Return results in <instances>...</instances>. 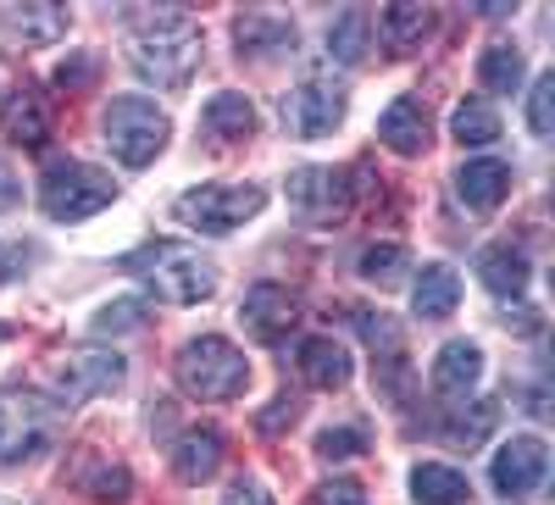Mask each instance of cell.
Here are the masks:
<instances>
[{
  "instance_id": "1",
  "label": "cell",
  "mask_w": 555,
  "mask_h": 505,
  "mask_svg": "<svg viewBox=\"0 0 555 505\" xmlns=\"http://www.w3.org/2000/svg\"><path fill=\"white\" fill-rule=\"evenodd\" d=\"M128 62L156 89H183L201 67V28L183 12H128Z\"/></svg>"
},
{
  "instance_id": "2",
  "label": "cell",
  "mask_w": 555,
  "mask_h": 505,
  "mask_svg": "<svg viewBox=\"0 0 555 505\" xmlns=\"http://www.w3.org/2000/svg\"><path fill=\"white\" fill-rule=\"evenodd\" d=\"M122 272H133V279H145L162 300L172 306H201L217 295V267L183 239H151L122 256Z\"/></svg>"
},
{
  "instance_id": "3",
  "label": "cell",
  "mask_w": 555,
  "mask_h": 505,
  "mask_svg": "<svg viewBox=\"0 0 555 505\" xmlns=\"http://www.w3.org/2000/svg\"><path fill=\"white\" fill-rule=\"evenodd\" d=\"M172 373H178V389L195 394V400H240L245 384H250V361H245L240 345H228L217 334H201V339H190L178 350Z\"/></svg>"
},
{
  "instance_id": "4",
  "label": "cell",
  "mask_w": 555,
  "mask_h": 505,
  "mask_svg": "<svg viewBox=\"0 0 555 505\" xmlns=\"http://www.w3.org/2000/svg\"><path fill=\"white\" fill-rule=\"evenodd\" d=\"M62 405L39 389H0V467L34 462L56 444Z\"/></svg>"
},
{
  "instance_id": "5",
  "label": "cell",
  "mask_w": 555,
  "mask_h": 505,
  "mask_svg": "<svg viewBox=\"0 0 555 505\" xmlns=\"http://www.w3.org/2000/svg\"><path fill=\"white\" fill-rule=\"evenodd\" d=\"M112 200H117L112 172L89 167V161H51L39 178V206L51 222H83V217L106 211Z\"/></svg>"
},
{
  "instance_id": "6",
  "label": "cell",
  "mask_w": 555,
  "mask_h": 505,
  "mask_svg": "<svg viewBox=\"0 0 555 505\" xmlns=\"http://www.w3.org/2000/svg\"><path fill=\"white\" fill-rule=\"evenodd\" d=\"M167 133H172L167 112L145 95H117L106 106V145L122 167H151L167 151Z\"/></svg>"
},
{
  "instance_id": "7",
  "label": "cell",
  "mask_w": 555,
  "mask_h": 505,
  "mask_svg": "<svg viewBox=\"0 0 555 505\" xmlns=\"http://www.w3.org/2000/svg\"><path fill=\"white\" fill-rule=\"evenodd\" d=\"M261 206H267L261 183H201V190L178 195L172 217L201 228V234H234V228H245Z\"/></svg>"
},
{
  "instance_id": "8",
  "label": "cell",
  "mask_w": 555,
  "mask_h": 505,
  "mask_svg": "<svg viewBox=\"0 0 555 505\" xmlns=\"http://www.w3.org/2000/svg\"><path fill=\"white\" fill-rule=\"evenodd\" d=\"M345 106H350L345 89L334 78L311 73L284 95V128L295 133V140H328V133L345 122Z\"/></svg>"
},
{
  "instance_id": "9",
  "label": "cell",
  "mask_w": 555,
  "mask_h": 505,
  "mask_svg": "<svg viewBox=\"0 0 555 505\" xmlns=\"http://www.w3.org/2000/svg\"><path fill=\"white\" fill-rule=\"evenodd\" d=\"M122 378H128V361H122L117 350H73V355H62V366H56V389H62L67 405L95 400V394H112V389H122Z\"/></svg>"
},
{
  "instance_id": "10",
  "label": "cell",
  "mask_w": 555,
  "mask_h": 505,
  "mask_svg": "<svg viewBox=\"0 0 555 505\" xmlns=\"http://www.w3.org/2000/svg\"><path fill=\"white\" fill-rule=\"evenodd\" d=\"M240 323H245V334L261 339V345L289 339L295 323H300V295H289L284 284H250L245 300H240Z\"/></svg>"
},
{
  "instance_id": "11",
  "label": "cell",
  "mask_w": 555,
  "mask_h": 505,
  "mask_svg": "<svg viewBox=\"0 0 555 505\" xmlns=\"http://www.w3.org/2000/svg\"><path fill=\"white\" fill-rule=\"evenodd\" d=\"M544 472H550V450L539 433H517L512 444L494 450V489L512 494V500H528L544 489Z\"/></svg>"
},
{
  "instance_id": "12",
  "label": "cell",
  "mask_w": 555,
  "mask_h": 505,
  "mask_svg": "<svg viewBox=\"0 0 555 505\" xmlns=\"http://www.w3.org/2000/svg\"><path fill=\"white\" fill-rule=\"evenodd\" d=\"M289 200H295L300 217L328 222V217H339V211L350 206V183H345V172H334V167H300V172L289 178Z\"/></svg>"
},
{
  "instance_id": "13",
  "label": "cell",
  "mask_w": 555,
  "mask_h": 505,
  "mask_svg": "<svg viewBox=\"0 0 555 505\" xmlns=\"http://www.w3.org/2000/svg\"><path fill=\"white\" fill-rule=\"evenodd\" d=\"M428 106L416 101V95H400L389 101V112L378 117V140L395 151V156H423L428 151Z\"/></svg>"
},
{
  "instance_id": "14",
  "label": "cell",
  "mask_w": 555,
  "mask_h": 505,
  "mask_svg": "<svg viewBox=\"0 0 555 505\" xmlns=\"http://www.w3.org/2000/svg\"><path fill=\"white\" fill-rule=\"evenodd\" d=\"M7 140L23 145V151H39L51 140V101H44L34 83H17L7 95Z\"/></svg>"
},
{
  "instance_id": "15",
  "label": "cell",
  "mask_w": 555,
  "mask_h": 505,
  "mask_svg": "<svg viewBox=\"0 0 555 505\" xmlns=\"http://www.w3.org/2000/svg\"><path fill=\"white\" fill-rule=\"evenodd\" d=\"M478 378H483V350L473 339H450L434 355V389L444 400H467V389H478Z\"/></svg>"
},
{
  "instance_id": "16",
  "label": "cell",
  "mask_w": 555,
  "mask_h": 505,
  "mask_svg": "<svg viewBox=\"0 0 555 505\" xmlns=\"http://www.w3.org/2000/svg\"><path fill=\"white\" fill-rule=\"evenodd\" d=\"M455 306H461V279H455V267L428 261L423 272H416V284H411V311L423 316V323H444V316H455Z\"/></svg>"
},
{
  "instance_id": "17",
  "label": "cell",
  "mask_w": 555,
  "mask_h": 505,
  "mask_svg": "<svg viewBox=\"0 0 555 505\" xmlns=\"http://www.w3.org/2000/svg\"><path fill=\"white\" fill-rule=\"evenodd\" d=\"M222 467V433L217 428H190L172 439V472L178 483H206Z\"/></svg>"
},
{
  "instance_id": "18",
  "label": "cell",
  "mask_w": 555,
  "mask_h": 505,
  "mask_svg": "<svg viewBox=\"0 0 555 505\" xmlns=\"http://www.w3.org/2000/svg\"><path fill=\"white\" fill-rule=\"evenodd\" d=\"M455 195L467 200L473 211H494L505 195H512V167L505 161H494V156H483V161H467L455 172Z\"/></svg>"
},
{
  "instance_id": "19",
  "label": "cell",
  "mask_w": 555,
  "mask_h": 505,
  "mask_svg": "<svg viewBox=\"0 0 555 505\" xmlns=\"http://www.w3.org/2000/svg\"><path fill=\"white\" fill-rule=\"evenodd\" d=\"M295 361H300V378H306L311 389H345L350 373H356V366H350V350L334 345V339H300Z\"/></svg>"
},
{
  "instance_id": "20",
  "label": "cell",
  "mask_w": 555,
  "mask_h": 505,
  "mask_svg": "<svg viewBox=\"0 0 555 505\" xmlns=\"http://www.w3.org/2000/svg\"><path fill=\"white\" fill-rule=\"evenodd\" d=\"M0 23H7V34H17L23 44H56L67 39V7H56V0H39V7H7L0 12Z\"/></svg>"
},
{
  "instance_id": "21",
  "label": "cell",
  "mask_w": 555,
  "mask_h": 505,
  "mask_svg": "<svg viewBox=\"0 0 555 505\" xmlns=\"http://www.w3.org/2000/svg\"><path fill=\"white\" fill-rule=\"evenodd\" d=\"M234 44H240V56H284L295 51V28L272 12H245L234 23Z\"/></svg>"
},
{
  "instance_id": "22",
  "label": "cell",
  "mask_w": 555,
  "mask_h": 505,
  "mask_svg": "<svg viewBox=\"0 0 555 505\" xmlns=\"http://www.w3.org/2000/svg\"><path fill=\"white\" fill-rule=\"evenodd\" d=\"M201 122H206L211 140H250L256 133V106H250V95H240V89H222V95L206 101Z\"/></svg>"
},
{
  "instance_id": "23",
  "label": "cell",
  "mask_w": 555,
  "mask_h": 505,
  "mask_svg": "<svg viewBox=\"0 0 555 505\" xmlns=\"http://www.w3.org/2000/svg\"><path fill=\"white\" fill-rule=\"evenodd\" d=\"M478 279H483L489 295L512 300V295L528 289V256H522L517 245H489V250L478 256Z\"/></svg>"
},
{
  "instance_id": "24",
  "label": "cell",
  "mask_w": 555,
  "mask_h": 505,
  "mask_svg": "<svg viewBox=\"0 0 555 505\" xmlns=\"http://www.w3.org/2000/svg\"><path fill=\"white\" fill-rule=\"evenodd\" d=\"M522 78H528V62H522V51H517V44L494 39L489 51L478 56V83L489 89V95H517V89H522Z\"/></svg>"
},
{
  "instance_id": "25",
  "label": "cell",
  "mask_w": 555,
  "mask_h": 505,
  "mask_svg": "<svg viewBox=\"0 0 555 505\" xmlns=\"http://www.w3.org/2000/svg\"><path fill=\"white\" fill-rule=\"evenodd\" d=\"M378 28L389 39V51H423V44L434 39V28H439V17L428 7H389Z\"/></svg>"
},
{
  "instance_id": "26",
  "label": "cell",
  "mask_w": 555,
  "mask_h": 505,
  "mask_svg": "<svg viewBox=\"0 0 555 505\" xmlns=\"http://www.w3.org/2000/svg\"><path fill=\"white\" fill-rule=\"evenodd\" d=\"M450 133H455V140L461 145H467V151H483V145H494L500 140V112L489 106V101H461L455 112H450Z\"/></svg>"
},
{
  "instance_id": "27",
  "label": "cell",
  "mask_w": 555,
  "mask_h": 505,
  "mask_svg": "<svg viewBox=\"0 0 555 505\" xmlns=\"http://www.w3.org/2000/svg\"><path fill=\"white\" fill-rule=\"evenodd\" d=\"M411 494H416V505H461L473 489H467V478H461L455 467L423 462V467L411 472Z\"/></svg>"
},
{
  "instance_id": "28",
  "label": "cell",
  "mask_w": 555,
  "mask_h": 505,
  "mask_svg": "<svg viewBox=\"0 0 555 505\" xmlns=\"http://www.w3.org/2000/svg\"><path fill=\"white\" fill-rule=\"evenodd\" d=\"M366 51H373V17H366L361 7H350V12L328 28V56L345 62V67H356V62H366Z\"/></svg>"
},
{
  "instance_id": "29",
  "label": "cell",
  "mask_w": 555,
  "mask_h": 505,
  "mask_svg": "<svg viewBox=\"0 0 555 505\" xmlns=\"http://www.w3.org/2000/svg\"><path fill=\"white\" fill-rule=\"evenodd\" d=\"M350 323L361 328V339L373 345L378 361L405 355V339H400V328H395V316H384V311H373V306H356V311H350Z\"/></svg>"
},
{
  "instance_id": "30",
  "label": "cell",
  "mask_w": 555,
  "mask_h": 505,
  "mask_svg": "<svg viewBox=\"0 0 555 505\" xmlns=\"http://www.w3.org/2000/svg\"><path fill=\"white\" fill-rule=\"evenodd\" d=\"M145 316H151V306H145V300H139V295H122V300H112V306H101V311H95L89 334H95V339H117V334L145 328Z\"/></svg>"
},
{
  "instance_id": "31",
  "label": "cell",
  "mask_w": 555,
  "mask_h": 505,
  "mask_svg": "<svg viewBox=\"0 0 555 505\" xmlns=\"http://www.w3.org/2000/svg\"><path fill=\"white\" fill-rule=\"evenodd\" d=\"M356 267H361V279H366V284H384V289H389V284H400V272L411 267V256H405V245L384 239V245H366Z\"/></svg>"
},
{
  "instance_id": "32",
  "label": "cell",
  "mask_w": 555,
  "mask_h": 505,
  "mask_svg": "<svg viewBox=\"0 0 555 505\" xmlns=\"http://www.w3.org/2000/svg\"><path fill=\"white\" fill-rule=\"evenodd\" d=\"M494 423H500V405L494 400H473V411H455V417L444 423V439H455V444H483L489 433H494Z\"/></svg>"
},
{
  "instance_id": "33",
  "label": "cell",
  "mask_w": 555,
  "mask_h": 505,
  "mask_svg": "<svg viewBox=\"0 0 555 505\" xmlns=\"http://www.w3.org/2000/svg\"><path fill=\"white\" fill-rule=\"evenodd\" d=\"M528 128L539 140H555V73L533 78V95H528Z\"/></svg>"
},
{
  "instance_id": "34",
  "label": "cell",
  "mask_w": 555,
  "mask_h": 505,
  "mask_svg": "<svg viewBox=\"0 0 555 505\" xmlns=\"http://www.w3.org/2000/svg\"><path fill=\"white\" fill-rule=\"evenodd\" d=\"M366 450V433L361 428H322L317 433V455L322 462H350V455Z\"/></svg>"
},
{
  "instance_id": "35",
  "label": "cell",
  "mask_w": 555,
  "mask_h": 505,
  "mask_svg": "<svg viewBox=\"0 0 555 505\" xmlns=\"http://www.w3.org/2000/svg\"><path fill=\"white\" fill-rule=\"evenodd\" d=\"M300 423V394H278L267 411H256V428L272 439V433H284V428H295Z\"/></svg>"
},
{
  "instance_id": "36",
  "label": "cell",
  "mask_w": 555,
  "mask_h": 505,
  "mask_svg": "<svg viewBox=\"0 0 555 505\" xmlns=\"http://www.w3.org/2000/svg\"><path fill=\"white\" fill-rule=\"evenodd\" d=\"M95 73H101V62L89 56V51H78V56H67V62L56 67V89L78 95V89H89V83H95Z\"/></svg>"
},
{
  "instance_id": "37",
  "label": "cell",
  "mask_w": 555,
  "mask_h": 505,
  "mask_svg": "<svg viewBox=\"0 0 555 505\" xmlns=\"http://www.w3.org/2000/svg\"><path fill=\"white\" fill-rule=\"evenodd\" d=\"M89 494L95 500H128L133 494V472L128 467H101L95 478H89Z\"/></svg>"
},
{
  "instance_id": "38",
  "label": "cell",
  "mask_w": 555,
  "mask_h": 505,
  "mask_svg": "<svg viewBox=\"0 0 555 505\" xmlns=\"http://www.w3.org/2000/svg\"><path fill=\"white\" fill-rule=\"evenodd\" d=\"M317 505H366V489L350 483V478H328L317 489Z\"/></svg>"
},
{
  "instance_id": "39",
  "label": "cell",
  "mask_w": 555,
  "mask_h": 505,
  "mask_svg": "<svg viewBox=\"0 0 555 505\" xmlns=\"http://www.w3.org/2000/svg\"><path fill=\"white\" fill-rule=\"evenodd\" d=\"M222 505H272V494L256 478H234V483H228V494H222Z\"/></svg>"
},
{
  "instance_id": "40",
  "label": "cell",
  "mask_w": 555,
  "mask_h": 505,
  "mask_svg": "<svg viewBox=\"0 0 555 505\" xmlns=\"http://www.w3.org/2000/svg\"><path fill=\"white\" fill-rule=\"evenodd\" d=\"M17 200H23V183H17V172L7 161H0V211H12Z\"/></svg>"
},
{
  "instance_id": "41",
  "label": "cell",
  "mask_w": 555,
  "mask_h": 505,
  "mask_svg": "<svg viewBox=\"0 0 555 505\" xmlns=\"http://www.w3.org/2000/svg\"><path fill=\"white\" fill-rule=\"evenodd\" d=\"M505 328H517V334H539V311L533 306H505Z\"/></svg>"
},
{
  "instance_id": "42",
  "label": "cell",
  "mask_w": 555,
  "mask_h": 505,
  "mask_svg": "<svg viewBox=\"0 0 555 505\" xmlns=\"http://www.w3.org/2000/svg\"><path fill=\"white\" fill-rule=\"evenodd\" d=\"M17 267H23V250L17 245H0V284H12Z\"/></svg>"
},
{
  "instance_id": "43",
  "label": "cell",
  "mask_w": 555,
  "mask_h": 505,
  "mask_svg": "<svg viewBox=\"0 0 555 505\" xmlns=\"http://www.w3.org/2000/svg\"><path fill=\"white\" fill-rule=\"evenodd\" d=\"M478 12L483 17H505V12H512V0H478Z\"/></svg>"
},
{
  "instance_id": "44",
  "label": "cell",
  "mask_w": 555,
  "mask_h": 505,
  "mask_svg": "<svg viewBox=\"0 0 555 505\" xmlns=\"http://www.w3.org/2000/svg\"><path fill=\"white\" fill-rule=\"evenodd\" d=\"M7 339H12V328H0V345H7Z\"/></svg>"
}]
</instances>
